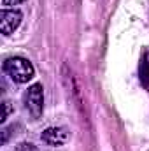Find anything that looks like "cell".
<instances>
[{
    "label": "cell",
    "mask_w": 149,
    "mask_h": 151,
    "mask_svg": "<svg viewBox=\"0 0 149 151\" xmlns=\"http://www.w3.org/2000/svg\"><path fill=\"white\" fill-rule=\"evenodd\" d=\"M4 72L9 76L14 83L23 84V83H28L30 79H34L35 69L27 58L12 56V58H7L4 62Z\"/></svg>",
    "instance_id": "obj_1"
},
{
    "label": "cell",
    "mask_w": 149,
    "mask_h": 151,
    "mask_svg": "<svg viewBox=\"0 0 149 151\" xmlns=\"http://www.w3.org/2000/svg\"><path fill=\"white\" fill-rule=\"evenodd\" d=\"M23 102H25V107L30 113V116L39 119L44 111V88H42V84H39V83L32 84L25 91Z\"/></svg>",
    "instance_id": "obj_2"
},
{
    "label": "cell",
    "mask_w": 149,
    "mask_h": 151,
    "mask_svg": "<svg viewBox=\"0 0 149 151\" xmlns=\"http://www.w3.org/2000/svg\"><path fill=\"white\" fill-rule=\"evenodd\" d=\"M23 14L16 9H4L0 12V32L4 35H11L14 34V30L21 25Z\"/></svg>",
    "instance_id": "obj_3"
},
{
    "label": "cell",
    "mask_w": 149,
    "mask_h": 151,
    "mask_svg": "<svg viewBox=\"0 0 149 151\" xmlns=\"http://www.w3.org/2000/svg\"><path fill=\"white\" fill-rule=\"evenodd\" d=\"M40 137L49 146H63L70 139V132L65 127H49L42 132Z\"/></svg>",
    "instance_id": "obj_4"
},
{
    "label": "cell",
    "mask_w": 149,
    "mask_h": 151,
    "mask_svg": "<svg viewBox=\"0 0 149 151\" xmlns=\"http://www.w3.org/2000/svg\"><path fill=\"white\" fill-rule=\"evenodd\" d=\"M139 77L144 88H149V53H144L140 65H139Z\"/></svg>",
    "instance_id": "obj_5"
},
{
    "label": "cell",
    "mask_w": 149,
    "mask_h": 151,
    "mask_svg": "<svg viewBox=\"0 0 149 151\" xmlns=\"http://www.w3.org/2000/svg\"><path fill=\"white\" fill-rule=\"evenodd\" d=\"M2 116H0V123H5L7 121V118H9V114H11V104L7 102V100H4V104H2Z\"/></svg>",
    "instance_id": "obj_6"
},
{
    "label": "cell",
    "mask_w": 149,
    "mask_h": 151,
    "mask_svg": "<svg viewBox=\"0 0 149 151\" xmlns=\"http://www.w3.org/2000/svg\"><path fill=\"white\" fill-rule=\"evenodd\" d=\"M14 151H37V148H35L34 144H30V142H21V144L16 146Z\"/></svg>",
    "instance_id": "obj_7"
},
{
    "label": "cell",
    "mask_w": 149,
    "mask_h": 151,
    "mask_svg": "<svg viewBox=\"0 0 149 151\" xmlns=\"http://www.w3.org/2000/svg\"><path fill=\"white\" fill-rule=\"evenodd\" d=\"M21 2H25V0H2L4 5H18V4H21Z\"/></svg>",
    "instance_id": "obj_8"
}]
</instances>
